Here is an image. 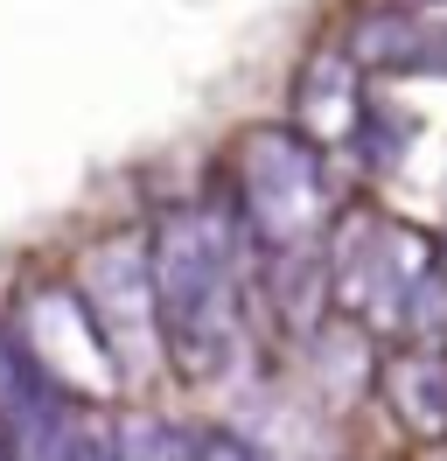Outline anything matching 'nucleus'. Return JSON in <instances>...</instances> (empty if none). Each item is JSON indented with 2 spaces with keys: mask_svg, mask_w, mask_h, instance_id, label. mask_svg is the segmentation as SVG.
<instances>
[{
  "mask_svg": "<svg viewBox=\"0 0 447 461\" xmlns=\"http://www.w3.org/2000/svg\"><path fill=\"white\" fill-rule=\"evenodd\" d=\"M245 238L217 196L175 203L147 238L161 364L189 384H231L245 371Z\"/></svg>",
  "mask_w": 447,
  "mask_h": 461,
  "instance_id": "1",
  "label": "nucleus"
},
{
  "mask_svg": "<svg viewBox=\"0 0 447 461\" xmlns=\"http://www.w3.org/2000/svg\"><path fill=\"white\" fill-rule=\"evenodd\" d=\"M322 301L357 336H398L406 349L447 343V273L433 238L385 210H342L322 245Z\"/></svg>",
  "mask_w": 447,
  "mask_h": 461,
  "instance_id": "2",
  "label": "nucleus"
},
{
  "mask_svg": "<svg viewBox=\"0 0 447 461\" xmlns=\"http://www.w3.org/2000/svg\"><path fill=\"white\" fill-rule=\"evenodd\" d=\"M231 224L245 238V252H259L266 266H307L322 259L335 224V182L329 161L307 140L287 133V119L245 126L231 147Z\"/></svg>",
  "mask_w": 447,
  "mask_h": 461,
  "instance_id": "3",
  "label": "nucleus"
},
{
  "mask_svg": "<svg viewBox=\"0 0 447 461\" xmlns=\"http://www.w3.org/2000/svg\"><path fill=\"white\" fill-rule=\"evenodd\" d=\"M70 294H78L98 349L112 357L119 384H154L161 377V321H154V280H147V238L140 230L98 238L78 259Z\"/></svg>",
  "mask_w": 447,
  "mask_h": 461,
  "instance_id": "4",
  "label": "nucleus"
},
{
  "mask_svg": "<svg viewBox=\"0 0 447 461\" xmlns=\"http://www.w3.org/2000/svg\"><path fill=\"white\" fill-rule=\"evenodd\" d=\"M7 329H14V343L28 349V364L50 377L70 405H84V412H112V399H119V371H112V357L98 349V336H91V321H84V308H78V294H70V287H28Z\"/></svg>",
  "mask_w": 447,
  "mask_h": 461,
  "instance_id": "5",
  "label": "nucleus"
},
{
  "mask_svg": "<svg viewBox=\"0 0 447 461\" xmlns=\"http://www.w3.org/2000/svg\"><path fill=\"white\" fill-rule=\"evenodd\" d=\"M363 113H370V85H363V70L342 50H315L301 63V77H294V119H287V133L307 140L322 161H329L335 147L350 154L363 133Z\"/></svg>",
  "mask_w": 447,
  "mask_h": 461,
  "instance_id": "6",
  "label": "nucleus"
},
{
  "mask_svg": "<svg viewBox=\"0 0 447 461\" xmlns=\"http://www.w3.org/2000/svg\"><path fill=\"white\" fill-rule=\"evenodd\" d=\"M342 57L357 70H391V77H426L447 70V0L433 7H378L350 29Z\"/></svg>",
  "mask_w": 447,
  "mask_h": 461,
  "instance_id": "7",
  "label": "nucleus"
},
{
  "mask_svg": "<svg viewBox=\"0 0 447 461\" xmlns=\"http://www.w3.org/2000/svg\"><path fill=\"white\" fill-rule=\"evenodd\" d=\"M370 384L413 440H447V349H385Z\"/></svg>",
  "mask_w": 447,
  "mask_h": 461,
  "instance_id": "8",
  "label": "nucleus"
},
{
  "mask_svg": "<svg viewBox=\"0 0 447 461\" xmlns=\"http://www.w3.org/2000/svg\"><path fill=\"white\" fill-rule=\"evenodd\" d=\"M182 461H266V455L231 427H196V433H182Z\"/></svg>",
  "mask_w": 447,
  "mask_h": 461,
  "instance_id": "9",
  "label": "nucleus"
},
{
  "mask_svg": "<svg viewBox=\"0 0 447 461\" xmlns=\"http://www.w3.org/2000/svg\"><path fill=\"white\" fill-rule=\"evenodd\" d=\"M433 252H441V273H447V245H433Z\"/></svg>",
  "mask_w": 447,
  "mask_h": 461,
  "instance_id": "10",
  "label": "nucleus"
}]
</instances>
